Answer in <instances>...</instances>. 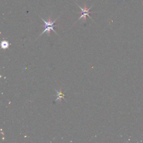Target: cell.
<instances>
[{
    "instance_id": "1",
    "label": "cell",
    "mask_w": 143,
    "mask_h": 143,
    "mask_svg": "<svg viewBox=\"0 0 143 143\" xmlns=\"http://www.w3.org/2000/svg\"><path fill=\"white\" fill-rule=\"evenodd\" d=\"M42 20L43 21V22L44 23V27L45 28V29L44 30L43 32H42V33L40 35V36H39V38L40 36H42V34H44L45 32H48V34H50V31H53L55 33H56L57 35H58V33H57L56 31L54 30V27H55V22H56V21L58 18H56V20L54 21H52L50 20V18H49L48 21H45V20H44L43 18H42Z\"/></svg>"
},
{
    "instance_id": "2",
    "label": "cell",
    "mask_w": 143,
    "mask_h": 143,
    "mask_svg": "<svg viewBox=\"0 0 143 143\" xmlns=\"http://www.w3.org/2000/svg\"><path fill=\"white\" fill-rule=\"evenodd\" d=\"M78 6L79 7V8L81 10V11H82V12H81V14H82V15H81V16H80V18H79V19H78V20H80V19L82 18H84V20H86V17H87V16H88V17H89L90 19H92V18H91V17H90V10L92 8V6L90 7V8H86V5L84 6L85 8H80V7L79 5H78Z\"/></svg>"
},
{
    "instance_id": "3",
    "label": "cell",
    "mask_w": 143,
    "mask_h": 143,
    "mask_svg": "<svg viewBox=\"0 0 143 143\" xmlns=\"http://www.w3.org/2000/svg\"><path fill=\"white\" fill-rule=\"evenodd\" d=\"M54 90H56V94H57V98L56 100V101H60V102H61L62 99L65 100V98H64L65 94H63L62 90H57L56 89H54Z\"/></svg>"
},
{
    "instance_id": "4",
    "label": "cell",
    "mask_w": 143,
    "mask_h": 143,
    "mask_svg": "<svg viewBox=\"0 0 143 143\" xmlns=\"http://www.w3.org/2000/svg\"><path fill=\"white\" fill-rule=\"evenodd\" d=\"M10 45V44L8 43V42H7L6 40H4L1 42V48L4 49H8Z\"/></svg>"
}]
</instances>
